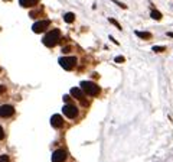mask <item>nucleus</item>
Returning <instances> with one entry per match:
<instances>
[{
	"label": "nucleus",
	"instance_id": "obj_4",
	"mask_svg": "<svg viewBox=\"0 0 173 162\" xmlns=\"http://www.w3.org/2000/svg\"><path fill=\"white\" fill-rule=\"evenodd\" d=\"M49 25H51V20H39V22H36L33 26H32V31H33L35 34H40V32L45 31Z\"/></svg>",
	"mask_w": 173,
	"mask_h": 162
},
{
	"label": "nucleus",
	"instance_id": "obj_15",
	"mask_svg": "<svg viewBox=\"0 0 173 162\" xmlns=\"http://www.w3.org/2000/svg\"><path fill=\"white\" fill-rule=\"evenodd\" d=\"M0 162H10L7 155H0Z\"/></svg>",
	"mask_w": 173,
	"mask_h": 162
},
{
	"label": "nucleus",
	"instance_id": "obj_5",
	"mask_svg": "<svg viewBox=\"0 0 173 162\" xmlns=\"http://www.w3.org/2000/svg\"><path fill=\"white\" fill-rule=\"evenodd\" d=\"M62 111H64V114H65L68 119H75V117H77V114H78V110H77V107H75V106H72V104H67V106H64Z\"/></svg>",
	"mask_w": 173,
	"mask_h": 162
},
{
	"label": "nucleus",
	"instance_id": "obj_14",
	"mask_svg": "<svg viewBox=\"0 0 173 162\" xmlns=\"http://www.w3.org/2000/svg\"><path fill=\"white\" fill-rule=\"evenodd\" d=\"M110 22H111V23H113V25H114V26H116V28H117V29H121L120 23H118V22H117V20H116V19H111V18H110Z\"/></svg>",
	"mask_w": 173,
	"mask_h": 162
},
{
	"label": "nucleus",
	"instance_id": "obj_6",
	"mask_svg": "<svg viewBox=\"0 0 173 162\" xmlns=\"http://www.w3.org/2000/svg\"><path fill=\"white\" fill-rule=\"evenodd\" d=\"M13 113H15V108L13 106H9V104H3V106H0V117H10V116H13Z\"/></svg>",
	"mask_w": 173,
	"mask_h": 162
},
{
	"label": "nucleus",
	"instance_id": "obj_16",
	"mask_svg": "<svg viewBox=\"0 0 173 162\" xmlns=\"http://www.w3.org/2000/svg\"><path fill=\"white\" fill-rule=\"evenodd\" d=\"M153 51H155V52H162V51H164V48H163V46H155Z\"/></svg>",
	"mask_w": 173,
	"mask_h": 162
},
{
	"label": "nucleus",
	"instance_id": "obj_19",
	"mask_svg": "<svg viewBox=\"0 0 173 162\" xmlns=\"http://www.w3.org/2000/svg\"><path fill=\"white\" fill-rule=\"evenodd\" d=\"M4 91H6V87L4 86H0V94H3Z\"/></svg>",
	"mask_w": 173,
	"mask_h": 162
},
{
	"label": "nucleus",
	"instance_id": "obj_13",
	"mask_svg": "<svg viewBox=\"0 0 173 162\" xmlns=\"http://www.w3.org/2000/svg\"><path fill=\"white\" fill-rule=\"evenodd\" d=\"M150 16H152V19H155V20H160V19H162V13L157 12V10H153Z\"/></svg>",
	"mask_w": 173,
	"mask_h": 162
},
{
	"label": "nucleus",
	"instance_id": "obj_10",
	"mask_svg": "<svg viewBox=\"0 0 173 162\" xmlns=\"http://www.w3.org/2000/svg\"><path fill=\"white\" fill-rule=\"evenodd\" d=\"M39 0H19V4L23 6V7H30V6H35L38 4Z\"/></svg>",
	"mask_w": 173,
	"mask_h": 162
},
{
	"label": "nucleus",
	"instance_id": "obj_21",
	"mask_svg": "<svg viewBox=\"0 0 173 162\" xmlns=\"http://www.w3.org/2000/svg\"><path fill=\"white\" fill-rule=\"evenodd\" d=\"M167 36H173V34H172V32H169V34H167Z\"/></svg>",
	"mask_w": 173,
	"mask_h": 162
},
{
	"label": "nucleus",
	"instance_id": "obj_9",
	"mask_svg": "<svg viewBox=\"0 0 173 162\" xmlns=\"http://www.w3.org/2000/svg\"><path fill=\"white\" fill-rule=\"evenodd\" d=\"M51 125L58 129V127H61L62 125H64V119H62L59 114H53V116L51 117Z\"/></svg>",
	"mask_w": 173,
	"mask_h": 162
},
{
	"label": "nucleus",
	"instance_id": "obj_2",
	"mask_svg": "<svg viewBox=\"0 0 173 162\" xmlns=\"http://www.w3.org/2000/svg\"><path fill=\"white\" fill-rule=\"evenodd\" d=\"M81 88H82V91H84L85 94L92 96V97H95V96L100 94V87H98L97 84L91 83V81H82V83H81Z\"/></svg>",
	"mask_w": 173,
	"mask_h": 162
},
{
	"label": "nucleus",
	"instance_id": "obj_1",
	"mask_svg": "<svg viewBox=\"0 0 173 162\" xmlns=\"http://www.w3.org/2000/svg\"><path fill=\"white\" fill-rule=\"evenodd\" d=\"M59 38H61V31L59 29H53L51 32H48L46 36H43V45L48 46V48H52V46H55L58 44Z\"/></svg>",
	"mask_w": 173,
	"mask_h": 162
},
{
	"label": "nucleus",
	"instance_id": "obj_20",
	"mask_svg": "<svg viewBox=\"0 0 173 162\" xmlns=\"http://www.w3.org/2000/svg\"><path fill=\"white\" fill-rule=\"evenodd\" d=\"M64 101H69V96H64Z\"/></svg>",
	"mask_w": 173,
	"mask_h": 162
},
{
	"label": "nucleus",
	"instance_id": "obj_8",
	"mask_svg": "<svg viewBox=\"0 0 173 162\" xmlns=\"http://www.w3.org/2000/svg\"><path fill=\"white\" fill-rule=\"evenodd\" d=\"M71 96L75 97V98H78V100H81L84 104H86L85 103V93L82 91V88H77V87L71 88Z\"/></svg>",
	"mask_w": 173,
	"mask_h": 162
},
{
	"label": "nucleus",
	"instance_id": "obj_12",
	"mask_svg": "<svg viewBox=\"0 0 173 162\" xmlns=\"http://www.w3.org/2000/svg\"><path fill=\"white\" fill-rule=\"evenodd\" d=\"M136 35L140 36L141 39H150V38H152V34H149V32H140V31H136Z\"/></svg>",
	"mask_w": 173,
	"mask_h": 162
},
{
	"label": "nucleus",
	"instance_id": "obj_3",
	"mask_svg": "<svg viewBox=\"0 0 173 162\" xmlns=\"http://www.w3.org/2000/svg\"><path fill=\"white\" fill-rule=\"evenodd\" d=\"M59 65L67 70V71H71L75 65H77V58L75 56H62L59 58Z\"/></svg>",
	"mask_w": 173,
	"mask_h": 162
},
{
	"label": "nucleus",
	"instance_id": "obj_18",
	"mask_svg": "<svg viewBox=\"0 0 173 162\" xmlns=\"http://www.w3.org/2000/svg\"><path fill=\"white\" fill-rule=\"evenodd\" d=\"M1 139H4V132H3V129L0 126V141H1Z\"/></svg>",
	"mask_w": 173,
	"mask_h": 162
},
{
	"label": "nucleus",
	"instance_id": "obj_7",
	"mask_svg": "<svg viewBox=\"0 0 173 162\" xmlns=\"http://www.w3.org/2000/svg\"><path fill=\"white\" fill-rule=\"evenodd\" d=\"M67 159V152L64 149H58L52 155V162H64Z\"/></svg>",
	"mask_w": 173,
	"mask_h": 162
},
{
	"label": "nucleus",
	"instance_id": "obj_11",
	"mask_svg": "<svg viewBox=\"0 0 173 162\" xmlns=\"http://www.w3.org/2000/svg\"><path fill=\"white\" fill-rule=\"evenodd\" d=\"M64 20H65L67 23H72V22L75 20V15H74V13H71V12H69V13H65Z\"/></svg>",
	"mask_w": 173,
	"mask_h": 162
},
{
	"label": "nucleus",
	"instance_id": "obj_17",
	"mask_svg": "<svg viewBox=\"0 0 173 162\" xmlns=\"http://www.w3.org/2000/svg\"><path fill=\"white\" fill-rule=\"evenodd\" d=\"M116 62H124V56H117L116 58Z\"/></svg>",
	"mask_w": 173,
	"mask_h": 162
}]
</instances>
